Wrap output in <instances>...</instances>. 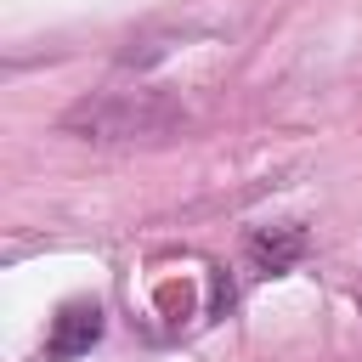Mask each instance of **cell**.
<instances>
[{
  "label": "cell",
  "instance_id": "1",
  "mask_svg": "<svg viewBox=\"0 0 362 362\" xmlns=\"http://www.w3.org/2000/svg\"><path fill=\"white\" fill-rule=\"evenodd\" d=\"M181 107L153 96V90H96V96H79L68 113H62V136H79V141H96V147H113V141H164L170 130H181Z\"/></svg>",
  "mask_w": 362,
  "mask_h": 362
},
{
  "label": "cell",
  "instance_id": "2",
  "mask_svg": "<svg viewBox=\"0 0 362 362\" xmlns=\"http://www.w3.org/2000/svg\"><path fill=\"white\" fill-rule=\"evenodd\" d=\"M102 339V305L96 300H68L51 317V339H45V362H74Z\"/></svg>",
  "mask_w": 362,
  "mask_h": 362
},
{
  "label": "cell",
  "instance_id": "3",
  "mask_svg": "<svg viewBox=\"0 0 362 362\" xmlns=\"http://www.w3.org/2000/svg\"><path fill=\"white\" fill-rule=\"evenodd\" d=\"M305 255V226H260L249 238V260L260 272H288Z\"/></svg>",
  "mask_w": 362,
  "mask_h": 362
}]
</instances>
